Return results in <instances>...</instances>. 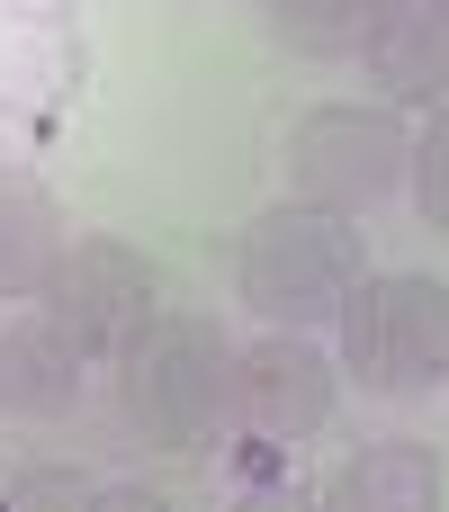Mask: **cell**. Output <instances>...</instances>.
I'll use <instances>...</instances> for the list:
<instances>
[{"instance_id": "30bf717a", "label": "cell", "mask_w": 449, "mask_h": 512, "mask_svg": "<svg viewBox=\"0 0 449 512\" xmlns=\"http://www.w3.org/2000/svg\"><path fill=\"white\" fill-rule=\"evenodd\" d=\"M63 207L36 180H0V297H36L54 252H63Z\"/></svg>"}, {"instance_id": "3957f363", "label": "cell", "mask_w": 449, "mask_h": 512, "mask_svg": "<svg viewBox=\"0 0 449 512\" xmlns=\"http://www.w3.org/2000/svg\"><path fill=\"white\" fill-rule=\"evenodd\" d=\"M342 369L369 387V396H432L449 387V288L423 270H369L351 297H342Z\"/></svg>"}, {"instance_id": "9c48e42d", "label": "cell", "mask_w": 449, "mask_h": 512, "mask_svg": "<svg viewBox=\"0 0 449 512\" xmlns=\"http://www.w3.org/2000/svg\"><path fill=\"white\" fill-rule=\"evenodd\" d=\"M324 504L333 512H432L441 504V459L423 441H369L360 459L333 468Z\"/></svg>"}, {"instance_id": "ba28073f", "label": "cell", "mask_w": 449, "mask_h": 512, "mask_svg": "<svg viewBox=\"0 0 449 512\" xmlns=\"http://www.w3.org/2000/svg\"><path fill=\"white\" fill-rule=\"evenodd\" d=\"M81 378H90V360L45 306L0 324V414L9 423H63L81 405Z\"/></svg>"}, {"instance_id": "8fae6325", "label": "cell", "mask_w": 449, "mask_h": 512, "mask_svg": "<svg viewBox=\"0 0 449 512\" xmlns=\"http://www.w3.org/2000/svg\"><path fill=\"white\" fill-rule=\"evenodd\" d=\"M261 9H270V36L288 54H315V63L351 54L360 27H369V0H261Z\"/></svg>"}, {"instance_id": "277c9868", "label": "cell", "mask_w": 449, "mask_h": 512, "mask_svg": "<svg viewBox=\"0 0 449 512\" xmlns=\"http://www.w3.org/2000/svg\"><path fill=\"white\" fill-rule=\"evenodd\" d=\"M405 153H414V126L396 108H360V99H333V108H306L288 126V180L297 198L315 207H378L396 180H405Z\"/></svg>"}, {"instance_id": "7a4b0ae2", "label": "cell", "mask_w": 449, "mask_h": 512, "mask_svg": "<svg viewBox=\"0 0 449 512\" xmlns=\"http://www.w3.org/2000/svg\"><path fill=\"white\" fill-rule=\"evenodd\" d=\"M369 279V252H360V225L342 207H315V198H288L270 216L243 225V252H234V297L261 315V324H333L342 297Z\"/></svg>"}, {"instance_id": "4fadbf2b", "label": "cell", "mask_w": 449, "mask_h": 512, "mask_svg": "<svg viewBox=\"0 0 449 512\" xmlns=\"http://www.w3.org/2000/svg\"><path fill=\"white\" fill-rule=\"evenodd\" d=\"M0 504H9V512H36V504H99V477H90V468H18V477L0 486Z\"/></svg>"}, {"instance_id": "5b68a950", "label": "cell", "mask_w": 449, "mask_h": 512, "mask_svg": "<svg viewBox=\"0 0 449 512\" xmlns=\"http://www.w3.org/2000/svg\"><path fill=\"white\" fill-rule=\"evenodd\" d=\"M333 396H342V360L297 333V324H270L252 351H234V396H225V423L270 441V450H297L333 423Z\"/></svg>"}, {"instance_id": "52a82bcc", "label": "cell", "mask_w": 449, "mask_h": 512, "mask_svg": "<svg viewBox=\"0 0 449 512\" xmlns=\"http://www.w3.org/2000/svg\"><path fill=\"white\" fill-rule=\"evenodd\" d=\"M360 63L387 99H449V0H369Z\"/></svg>"}, {"instance_id": "8992f818", "label": "cell", "mask_w": 449, "mask_h": 512, "mask_svg": "<svg viewBox=\"0 0 449 512\" xmlns=\"http://www.w3.org/2000/svg\"><path fill=\"white\" fill-rule=\"evenodd\" d=\"M36 297H45V315L81 342V360H117V351L153 324V270H144V252L117 243V234L63 243Z\"/></svg>"}, {"instance_id": "7c38bea8", "label": "cell", "mask_w": 449, "mask_h": 512, "mask_svg": "<svg viewBox=\"0 0 449 512\" xmlns=\"http://www.w3.org/2000/svg\"><path fill=\"white\" fill-rule=\"evenodd\" d=\"M405 189H414L423 225H441V234H449V99H432V126H423L414 153H405Z\"/></svg>"}, {"instance_id": "5bb4252c", "label": "cell", "mask_w": 449, "mask_h": 512, "mask_svg": "<svg viewBox=\"0 0 449 512\" xmlns=\"http://www.w3.org/2000/svg\"><path fill=\"white\" fill-rule=\"evenodd\" d=\"M9 9H18V18H72L81 0H9Z\"/></svg>"}, {"instance_id": "6da1fadb", "label": "cell", "mask_w": 449, "mask_h": 512, "mask_svg": "<svg viewBox=\"0 0 449 512\" xmlns=\"http://www.w3.org/2000/svg\"><path fill=\"white\" fill-rule=\"evenodd\" d=\"M117 369V414L135 441L153 450H198L225 432V396H234V342L216 315H162L108 360Z\"/></svg>"}]
</instances>
